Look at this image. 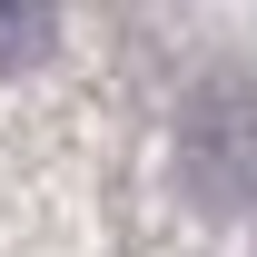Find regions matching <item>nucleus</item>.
Here are the masks:
<instances>
[{
    "instance_id": "obj_2",
    "label": "nucleus",
    "mask_w": 257,
    "mask_h": 257,
    "mask_svg": "<svg viewBox=\"0 0 257 257\" xmlns=\"http://www.w3.org/2000/svg\"><path fill=\"white\" fill-rule=\"evenodd\" d=\"M50 40H60V10L50 0H0V69L50 60Z\"/></svg>"
},
{
    "instance_id": "obj_1",
    "label": "nucleus",
    "mask_w": 257,
    "mask_h": 257,
    "mask_svg": "<svg viewBox=\"0 0 257 257\" xmlns=\"http://www.w3.org/2000/svg\"><path fill=\"white\" fill-rule=\"evenodd\" d=\"M178 178L218 218L257 208V79L218 69V79L188 89V109H178Z\"/></svg>"
}]
</instances>
